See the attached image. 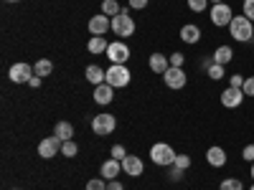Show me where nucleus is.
Returning <instances> with one entry per match:
<instances>
[{
  "label": "nucleus",
  "mask_w": 254,
  "mask_h": 190,
  "mask_svg": "<svg viewBox=\"0 0 254 190\" xmlns=\"http://www.w3.org/2000/svg\"><path fill=\"white\" fill-rule=\"evenodd\" d=\"M229 36L239 41V44H247V41L254 38V26L247 15H234V20L229 23Z\"/></svg>",
  "instance_id": "1"
},
{
  "label": "nucleus",
  "mask_w": 254,
  "mask_h": 190,
  "mask_svg": "<svg viewBox=\"0 0 254 190\" xmlns=\"http://www.w3.org/2000/svg\"><path fill=\"white\" fill-rule=\"evenodd\" d=\"M112 31L120 38H130L135 33V20H132V15H130V10H127V8H122V13L112 18Z\"/></svg>",
  "instance_id": "2"
},
{
  "label": "nucleus",
  "mask_w": 254,
  "mask_h": 190,
  "mask_svg": "<svg viewBox=\"0 0 254 190\" xmlns=\"http://www.w3.org/2000/svg\"><path fill=\"white\" fill-rule=\"evenodd\" d=\"M176 152H173V147L171 144H165V142H158V144H153L150 147V160L155 162V165H160V167H171L173 162H176Z\"/></svg>",
  "instance_id": "3"
},
{
  "label": "nucleus",
  "mask_w": 254,
  "mask_h": 190,
  "mask_svg": "<svg viewBox=\"0 0 254 190\" xmlns=\"http://www.w3.org/2000/svg\"><path fill=\"white\" fill-rule=\"evenodd\" d=\"M130 69L125 66V63H112V66L107 69V84L112 89H122V87H127L130 84Z\"/></svg>",
  "instance_id": "4"
},
{
  "label": "nucleus",
  "mask_w": 254,
  "mask_h": 190,
  "mask_svg": "<svg viewBox=\"0 0 254 190\" xmlns=\"http://www.w3.org/2000/svg\"><path fill=\"white\" fill-rule=\"evenodd\" d=\"M92 130H94L97 137H107V135H112V132L117 130V119H115V114H97V117L92 119Z\"/></svg>",
  "instance_id": "5"
},
{
  "label": "nucleus",
  "mask_w": 254,
  "mask_h": 190,
  "mask_svg": "<svg viewBox=\"0 0 254 190\" xmlns=\"http://www.w3.org/2000/svg\"><path fill=\"white\" fill-rule=\"evenodd\" d=\"M234 20V10H231V5L226 3H216L214 8H211V23H214L216 28H229V23Z\"/></svg>",
  "instance_id": "6"
},
{
  "label": "nucleus",
  "mask_w": 254,
  "mask_h": 190,
  "mask_svg": "<svg viewBox=\"0 0 254 190\" xmlns=\"http://www.w3.org/2000/svg\"><path fill=\"white\" fill-rule=\"evenodd\" d=\"M33 74H36L33 66H31V63H23V61H20V63H13L10 71H8L10 81H15V84H28Z\"/></svg>",
  "instance_id": "7"
},
{
  "label": "nucleus",
  "mask_w": 254,
  "mask_h": 190,
  "mask_svg": "<svg viewBox=\"0 0 254 190\" xmlns=\"http://www.w3.org/2000/svg\"><path fill=\"white\" fill-rule=\"evenodd\" d=\"M163 81H165V87H168V89H183L186 84H188V76H186L183 69L171 66V69L163 74Z\"/></svg>",
  "instance_id": "8"
},
{
  "label": "nucleus",
  "mask_w": 254,
  "mask_h": 190,
  "mask_svg": "<svg viewBox=\"0 0 254 190\" xmlns=\"http://www.w3.org/2000/svg\"><path fill=\"white\" fill-rule=\"evenodd\" d=\"M61 140L59 137H46V140H41L38 142V157H44V160H51L61 152Z\"/></svg>",
  "instance_id": "9"
},
{
  "label": "nucleus",
  "mask_w": 254,
  "mask_h": 190,
  "mask_svg": "<svg viewBox=\"0 0 254 190\" xmlns=\"http://www.w3.org/2000/svg\"><path fill=\"white\" fill-rule=\"evenodd\" d=\"M107 58L112 63H127L130 48H127V44H122V41H115V44H110V48H107Z\"/></svg>",
  "instance_id": "10"
},
{
  "label": "nucleus",
  "mask_w": 254,
  "mask_h": 190,
  "mask_svg": "<svg viewBox=\"0 0 254 190\" xmlns=\"http://www.w3.org/2000/svg\"><path fill=\"white\" fill-rule=\"evenodd\" d=\"M244 96H247V94H244L242 89L229 87V89H224V92H221V104H224L226 109H237L239 104L244 101Z\"/></svg>",
  "instance_id": "11"
},
{
  "label": "nucleus",
  "mask_w": 254,
  "mask_h": 190,
  "mask_svg": "<svg viewBox=\"0 0 254 190\" xmlns=\"http://www.w3.org/2000/svg\"><path fill=\"white\" fill-rule=\"evenodd\" d=\"M112 28V18L110 15H94L92 20H89V33L92 36H104V33H107Z\"/></svg>",
  "instance_id": "12"
},
{
  "label": "nucleus",
  "mask_w": 254,
  "mask_h": 190,
  "mask_svg": "<svg viewBox=\"0 0 254 190\" xmlns=\"http://www.w3.org/2000/svg\"><path fill=\"white\" fill-rule=\"evenodd\" d=\"M122 170H125L127 175H132V178H137V175H142V170H145V165H142V160H140L137 155H127V157L122 160Z\"/></svg>",
  "instance_id": "13"
},
{
  "label": "nucleus",
  "mask_w": 254,
  "mask_h": 190,
  "mask_svg": "<svg viewBox=\"0 0 254 190\" xmlns=\"http://www.w3.org/2000/svg\"><path fill=\"white\" fill-rule=\"evenodd\" d=\"M120 170H122V162L112 157V160H107V162H102V167H99V175H102L104 180H117Z\"/></svg>",
  "instance_id": "14"
},
{
  "label": "nucleus",
  "mask_w": 254,
  "mask_h": 190,
  "mask_svg": "<svg viewBox=\"0 0 254 190\" xmlns=\"http://www.w3.org/2000/svg\"><path fill=\"white\" fill-rule=\"evenodd\" d=\"M147 66H150V71H155V74H165L168 69H171V58L168 56H163V53H153L150 56V61H147Z\"/></svg>",
  "instance_id": "15"
},
{
  "label": "nucleus",
  "mask_w": 254,
  "mask_h": 190,
  "mask_svg": "<svg viewBox=\"0 0 254 190\" xmlns=\"http://www.w3.org/2000/svg\"><path fill=\"white\" fill-rule=\"evenodd\" d=\"M112 96H115V89L110 87L107 81L99 84V87H94V101H97V104H102V107H104V104H110V101H112Z\"/></svg>",
  "instance_id": "16"
},
{
  "label": "nucleus",
  "mask_w": 254,
  "mask_h": 190,
  "mask_svg": "<svg viewBox=\"0 0 254 190\" xmlns=\"http://www.w3.org/2000/svg\"><path fill=\"white\" fill-rule=\"evenodd\" d=\"M206 162H208L211 167H224V165H226V152H224V147H208Z\"/></svg>",
  "instance_id": "17"
},
{
  "label": "nucleus",
  "mask_w": 254,
  "mask_h": 190,
  "mask_svg": "<svg viewBox=\"0 0 254 190\" xmlns=\"http://www.w3.org/2000/svg\"><path fill=\"white\" fill-rule=\"evenodd\" d=\"M84 76H87V81H89V84H94V87H99V84H104V81H107V71H104V69H99L97 63L87 66Z\"/></svg>",
  "instance_id": "18"
},
{
  "label": "nucleus",
  "mask_w": 254,
  "mask_h": 190,
  "mask_svg": "<svg viewBox=\"0 0 254 190\" xmlns=\"http://www.w3.org/2000/svg\"><path fill=\"white\" fill-rule=\"evenodd\" d=\"M181 41H183V44H198V41H201V28L193 26V23L183 26L181 28Z\"/></svg>",
  "instance_id": "19"
},
{
  "label": "nucleus",
  "mask_w": 254,
  "mask_h": 190,
  "mask_svg": "<svg viewBox=\"0 0 254 190\" xmlns=\"http://www.w3.org/2000/svg\"><path fill=\"white\" fill-rule=\"evenodd\" d=\"M54 137H59L61 142H69V140L74 137V127H71V122H56V127H54Z\"/></svg>",
  "instance_id": "20"
},
{
  "label": "nucleus",
  "mask_w": 254,
  "mask_h": 190,
  "mask_svg": "<svg viewBox=\"0 0 254 190\" xmlns=\"http://www.w3.org/2000/svg\"><path fill=\"white\" fill-rule=\"evenodd\" d=\"M87 48H89V53H107V48H110V44H107V38L104 36H92L89 38V44H87Z\"/></svg>",
  "instance_id": "21"
},
{
  "label": "nucleus",
  "mask_w": 254,
  "mask_h": 190,
  "mask_svg": "<svg viewBox=\"0 0 254 190\" xmlns=\"http://www.w3.org/2000/svg\"><path fill=\"white\" fill-rule=\"evenodd\" d=\"M231 58H234V48L231 46H219L214 51V63H219V66H226Z\"/></svg>",
  "instance_id": "22"
},
{
  "label": "nucleus",
  "mask_w": 254,
  "mask_h": 190,
  "mask_svg": "<svg viewBox=\"0 0 254 190\" xmlns=\"http://www.w3.org/2000/svg\"><path fill=\"white\" fill-rule=\"evenodd\" d=\"M33 71H36V76L44 79V76H49V74L54 71V63H51L49 58H38V61H36V66H33Z\"/></svg>",
  "instance_id": "23"
},
{
  "label": "nucleus",
  "mask_w": 254,
  "mask_h": 190,
  "mask_svg": "<svg viewBox=\"0 0 254 190\" xmlns=\"http://www.w3.org/2000/svg\"><path fill=\"white\" fill-rule=\"evenodd\" d=\"M102 13H104V15H110V18H115V15L122 13V8H120L117 0H104V3H102Z\"/></svg>",
  "instance_id": "24"
},
{
  "label": "nucleus",
  "mask_w": 254,
  "mask_h": 190,
  "mask_svg": "<svg viewBox=\"0 0 254 190\" xmlns=\"http://www.w3.org/2000/svg\"><path fill=\"white\" fill-rule=\"evenodd\" d=\"M76 152H79V144H76L74 140H69V142L61 144V155H64V157H76Z\"/></svg>",
  "instance_id": "25"
},
{
  "label": "nucleus",
  "mask_w": 254,
  "mask_h": 190,
  "mask_svg": "<svg viewBox=\"0 0 254 190\" xmlns=\"http://www.w3.org/2000/svg\"><path fill=\"white\" fill-rule=\"evenodd\" d=\"M219 190H244V185H242L239 178H226V180L219 185Z\"/></svg>",
  "instance_id": "26"
},
{
  "label": "nucleus",
  "mask_w": 254,
  "mask_h": 190,
  "mask_svg": "<svg viewBox=\"0 0 254 190\" xmlns=\"http://www.w3.org/2000/svg\"><path fill=\"white\" fill-rule=\"evenodd\" d=\"M208 74V79H214V81H221L226 74H224V66H219V63H211V69L206 71Z\"/></svg>",
  "instance_id": "27"
},
{
  "label": "nucleus",
  "mask_w": 254,
  "mask_h": 190,
  "mask_svg": "<svg viewBox=\"0 0 254 190\" xmlns=\"http://www.w3.org/2000/svg\"><path fill=\"white\" fill-rule=\"evenodd\" d=\"M87 190H107V180L104 178H92L87 183Z\"/></svg>",
  "instance_id": "28"
},
{
  "label": "nucleus",
  "mask_w": 254,
  "mask_h": 190,
  "mask_svg": "<svg viewBox=\"0 0 254 190\" xmlns=\"http://www.w3.org/2000/svg\"><path fill=\"white\" fill-rule=\"evenodd\" d=\"M206 5H208V0H188V8L193 10V13H201V10H206Z\"/></svg>",
  "instance_id": "29"
},
{
  "label": "nucleus",
  "mask_w": 254,
  "mask_h": 190,
  "mask_svg": "<svg viewBox=\"0 0 254 190\" xmlns=\"http://www.w3.org/2000/svg\"><path fill=\"white\" fill-rule=\"evenodd\" d=\"M244 79H247V76H242V74H234V76H229V87H234V89H242V87H244Z\"/></svg>",
  "instance_id": "30"
},
{
  "label": "nucleus",
  "mask_w": 254,
  "mask_h": 190,
  "mask_svg": "<svg viewBox=\"0 0 254 190\" xmlns=\"http://www.w3.org/2000/svg\"><path fill=\"white\" fill-rule=\"evenodd\" d=\"M242 92H244L247 96H254V76H247V79H244V87H242Z\"/></svg>",
  "instance_id": "31"
},
{
  "label": "nucleus",
  "mask_w": 254,
  "mask_h": 190,
  "mask_svg": "<svg viewBox=\"0 0 254 190\" xmlns=\"http://www.w3.org/2000/svg\"><path fill=\"white\" fill-rule=\"evenodd\" d=\"M173 165H176V167H181V170H188V167H190V157H188V155H178Z\"/></svg>",
  "instance_id": "32"
},
{
  "label": "nucleus",
  "mask_w": 254,
  "mask_h": 190,
  "mask_svg": "<svg viewBox=\"0 0 254 190\" xmlns=\"http://www.w3.org/2000/svg\"><path fill=\"white\" fill-rule=\"evenodd\" d=\"M168 58H171V66H176V69H183V61H186V56H183V53H171Z\"/></svg>",
  "instance_id": "33"
},
{
  "label": "nucleus",
  "mask_w": 254,
  "mask_h": 190,
  "mask_svg": "<svg viewBox=\"0 0 254 190\" xmlns=\"http://www.w3.org/2000/svg\"><path fill=\"white\" fill-rule=\"evenodd\" d=\"M112 157L122 162V160L127 157V150H125V147H122V144H115V147H112Z\"/></svg>",
  "instance_id": "34"
},
{
  "label": "nucleus",
  "mask_w": 254,
  "mask_h": 190,
  "mask_svg": "<svg viewBox=\"0 0 254 190\" xmlns=\"http://www.w3.org/2000/svg\"><path fill=\"white\" fill-rule=\"evenodd\" d=\"M244 15L254 23V0H244Z\"/></svg>",
  "instance_id": "35"
},
{
  "label": "nucleus",
  "mask_w": 254,
  "mask_h": 190,
  "mask_svg": "<svg viewBox=\"0 0 254 190\" xmlns=\"http://www.w3.org/2000/svg\"><path fill=\"white\" fill-rule=\"evenodd\" d=\"M242 157L247 160V162H254V144H247L244 150H242Z\"/></svg>",
  "instance_id": "36"
},
{
  "label": "nucleus",
  "mask_w": 254,
  "mask_h": 190,
  "mask_svg": "<svg viewBox=\"0 0 254 190\" xmlns=\"http://www.w3.org/2000/svg\"><path fill=\"white\" fill-rule=\"evenodd\" d=\"M183 173H186V170H181V167L171 165V173H168V178H171V180H181V178H183Z\"/></svg>",
  "instance_id": "37"
},
{
  "label": "nucleus",
  "mask_w": 254,
  "mask_h": 190,
  "mask_svg": "<svg viewBox=\"0 0 254 190\" xmlns=\"http://www.w3.org/2000/svg\"><path fill=\"white\" fill-rule=\"evenodd\" d=\"M41 81H44V79L33 74V76H31V81H28V87H31V89H38V87H41Z\"/></svg>",
  "instance_id": "38"
},
{
  "label": "nucleus",
  "mask_w": 254,
  "mask_h": 190,
  "mask_svg": "<svg viewBox=\"0 0 254 190\" xmlns=\"http://www.w3.org/2000/svg\"><path fill=\"white\" fill-rule=\"evenodd\" d=\"M107 190H125L120 180H107Z\"/></svg>",
  "instance_id": "39"
},
{
  "label": "nucleus",
  "mask_w": 254,
  "mask_h": 190,
  "mask_svg": "<svg viewBox=\"0 0 254 190\" xmlns=\"http://www.w3.org/2000/svg\"><path fill=\"white\" fill-rule=\"evenodd\" d=\"M145 5H147V0H130V8H137V10H140V8H145Z\"/></svg>",
  "instance_id": "40"
},
{
  "label": "nucleus",
  "mask_w": 254,
  "mask_h": 190,
  "mask_svg": "<svg viewBox=\"0 0 254 190\" xmlns=\"http://www.w3.org/2000/svg\"><path fill=\"white\" fill-rule=\"evenodd\" d=\"M208 3H214V5H216V3H224V0H208Z\"/></svg>",
  "instance_id": "41"
},
{
  "label": "nucleus",
  "mask_w": 254,
  "mask_h": 190,
  "mask_svg": "<svg viewBox=\"0 0 254 190\" xmlns=\"http://www.w3.org/2000/svg\"><path fill=\"white\" fill-rule=\"evenodd\" d=\"M252 178H254V162H252Z\"/></svg>",
  "instance_id": "42"
},
{
  "label": "nucleus",
  "mask_w": 254,
  "mask_h": 190,
  "mask_svg": "<svg viewBox=\"0 0 254 190\" xmlns=\"http://www.w3.org/2000/svg\"><path fill=\"white\" fill-rule=\"evenodd\" d=\"M8 3H18V0H8Z\"/></svg>",
  "instance_id": "43"
},
{
  "label": "nucleus",
  "mask_w": 254,
  "mask_h": 190,
  "mask_svg": "<svg viewBox=\"0 0 254 190\" xmlns=\"http://www.w3.org/2000/svg\"><path fill=\"white\" fill-rule=\"evenodd\" d=\"M249 190H254V185H252V188H249Z\"/></svg>",
  "instance_id": "44"
},
{
  "label": "nucleus",
  "mask_w": 254,
  "mask_h": 190,
  "mask_svg": "<svg viewBox=\"0 0 254 190\" xmlns=\"http://www.w3.org/2000/svg\"><path fill=\"white\" fill-rule=\"evenodd\" d=\"M252 41H254V38H252Z\"/></svg>",
  "instance_id": "45"
}]
</instances>
